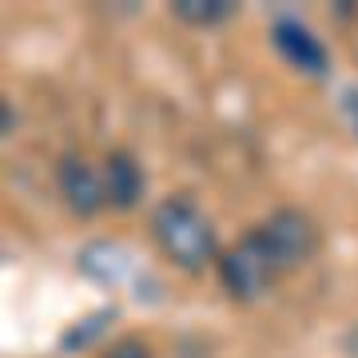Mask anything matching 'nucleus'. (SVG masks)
I'll return each mask as SVG.
<instances>
[{
    "mask_svg": "<svg viewBox=\"0 0 358 358\" xmlns=\"http://www.w3.org/2000/svg\"><path fill=\"white\" fill-rule=\"evenodd\" d=\"M152 239L155 247L164 251V259L171 267L187 271V275H199V271L215 267L219 263V235L215 223L207 219V211L195 203L192 195H167L159 199L152 211Z\"/></svg>",
    "mask_w": 358,
    "mask_h": 358,
    "instance_id": "f257e3e1",
    "label": "nucleus"
},
{
    "mask_svg": "<svg viewBox=\"0 0 358 358\" xmlns=\"http://www.w3.org/2000/svg\"><path fill=\"white\" fill-rule=\"evenodd\" d=\"M100 176H103L108 207H115V211H131V207L143 199V192H148L143 164L136 159V152H128V148H112V152L103 155Z\"/></svg>",
    "mask_w": 358,
    "mask_h": 358,
    "instance_id": "423d86ee",
    "label": "nucleus"
},
{
    "mask_svg": "<svg viewBox=\"0 0 358 358\" xmlns=\"http://www.w3.org/2000/svg\"><path fill=\"white\" fill-rule=\"evenodd\" d=\"M271 40H275V48H279L282 60H287L291 68H299L303 76H315V80L327 76V68H331V52H327V44H322L303 20L279 16V20L271 24Z\"/></svg>",
    "mask_w": 358,
    "mask_h": 358,
    "instance_id": "39448f33",
    "label": "nucleus"
},
{
    "mask_svg": "<svg viewBox=\"0 0 358 358\" xmlns=\"http://www.w3.org/2000/svg\"><path fill=\"white\" fill-rule=\"evenodd\" d=\"M103 358H152V346L143 338H120L103 350Z\"/></svg>",
    "mask_w": 358,
    "mask_h": 358,
    "instance_id": "6e6552de",
    "label": "nucleus"
},
{
    "mask_svg": "<svg viewBox=\"0 0 358 358\" xmlns=\"http://www.w3.org/2000/svg\"><path fill=\"white\" fill-rule=\"evenodd\" d=\"M171 16L192 28H215L235 16L231 0H171Z\"/></svg>",
    "mask_w": 358,
    "mask_h": 358,
    "instance_id": "0eeeda50",
    "label": "nucleus"
},
{
    "mask_svg": "<svg viewBox=\"0 0 358 358\" xmlns=\"http://www.w3.org/2000/svg\"><path fill=\"white\" fill-rule=\"evenodd\" d=\"M215 267H219L223 291H227L235 303H255V299H263V294L282 279V271L275 267V259H271L259 227L243 231V235L219 255Z\"/></svg>",
    "mask_w": 358,
    "mask_h": 358,
    "instance_id": "f03ea898",
    "label": "nucleus"
},
{
    "mask_svg": "<svg viewBox=\"0 0 358 358\" xmlns=\"http://www.w3.org/2000/svg\"><path fill=\"white\" fill-rule=\"evenodd\" d=\"M13 128H16V108H13V100H4L0 103V131L13 136Z\"/></svg>",
    "mask_w": 358,
    "mask_h": 358,
    "instance_id": "1a4fd4ad",
    "label": "nucleus"
},
{
    "mask_svg": "<svg viewBox=\"0 0 358 358\" xmlns=\"http://www.w3.org/2000/svg\"><path fill=\"white\" fill-rule=\"evenodd\" d=\"M259 235H263V243H267L271 259H275V267L282 275H291L299 271L307 259H315L319 251V227H315V219L307 211H299V207H279V211H271L263 223H259Z\"/></svg>",
    "mask_w": 358,
    "mask_h": 358,
    "instance_id": "7ed1b4c3",
    "label": "nucleus"
},
{
    "mask_svg": "<svg viewBox=\"0 0 358 358\" xmlns=\"http://www.w3.org/2000/svg\"><path fill=\"white\" fill-rule=\"evenodd\" d=\"M56 192H60V199H64L68 211L80 215V219L100 215V207H108L103 176L76 152L60 155V164H56Z\"/></svg>",
    "mask_w": 358,
    "mask_h": 358,
    "instance_id": "20e7f679",
    "label": "nucleus"
}]
</instances>
